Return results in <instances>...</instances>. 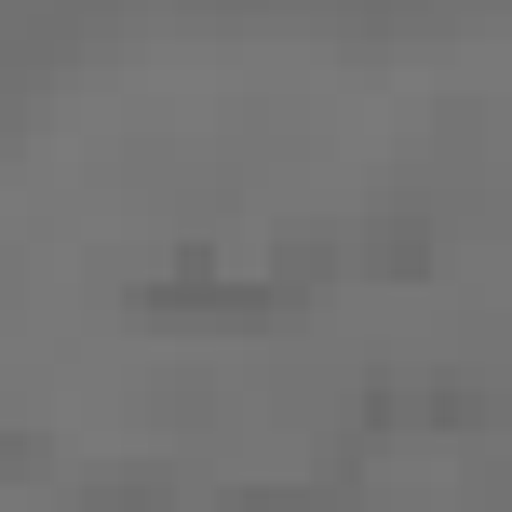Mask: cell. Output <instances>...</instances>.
<instances>
[{
	"mask_svg": "<svg viewBox=\"0 0 512 512\" xmlns=\"http://www.w3.org/2000/svg\"><path fill=\"white\" fill-rule=\"evenodd\" d=\"M364 256H378V270H418V256H432V230H418V216H378V230H364Z\"/></svg>",
	"mask_w": 512,
	"mask_h": 512,
	"instance_id": "6da1fadb",
	"label": "cell"
}]
</instances>
